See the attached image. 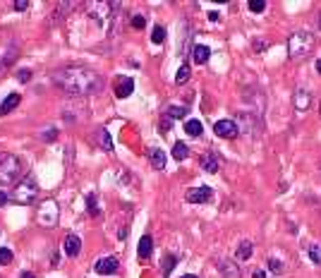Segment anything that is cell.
<instances>
[{
	"mask_svg": "<svg viewBox=\"0 0 321 278\" xmlns=\"http://www.w3.org/2000/svg\"><path fill=\"white\" fill-rule=\"evenodd\" d=\"M55 84L67 91L70 96H91L96 94L99 89L103 86L101 77L89 70V67H82V65H70V67H63L53 74Z\"/></svg>",
	"mask_w": 321,
	"mask_h": 278,
	"instance_id": "1",
	"label": "cell"
},
{
	"mask_svg": "<svg viewBox=\"0 0 321 278\" xmlns=\"http://www.w3.org/2000/svg\"><path fill=\"white\" fill-rule=\"evenodd\" d=\"M314 46H316V41L309 31H295L290 34L288 38V53L293 60H304V58H309L314 53Z\"/></svg>",
	"mask_w": 321,
	"mask_h": 278,
	"instance_id": "2",
	"label": "cell"
},
{
	"mask_svg": "<svg viewBox=\"0 0 321 278\" xmlns=\"http://www.w3.org/2000/svg\"><path fill=\"white\" fill-rule=\"evenodd\" d=\"M24 173V163L15 154H5L0 158V185H15Z\"/></svg>",
	"mask_w": 321,
	"mask_h": 278,
	"instance_id": "3",
	"label": "cell"
},
{
	"mask_svg": "<svg viewBox=\"0 0 321 278\" xmlns=\"http://www.w3.org/2000/svg\"><path fill=\"white\" fill-rule=\"evenodd\" d=\"M38 197V185H36V177L27 175L22 182L17 185V190L12 192V202L17 204H34V199Z\"/></svg>",
	"mask_w": 321,
	"mask_h": 278,
	"instance_id": "4",
	"label": "cell"
},
{
	"mask_svg": "<svg viewBox=\"0 0 321 278\" xmlns=\"http://www.w3.org/2000/svg\"><path fill=\"white\" fill-rule=\"evenodd\" d=\"M118 8V3H86V10L99 24L108 22V12Z\"/></svg>",
	"mask_w": 321,
	"mask_h": 278,
	"instance_id": "5",
	"label": "cell"
},
{
	"mask_svg": "<svg viewBox=\"0 0 321 278\" xmlns=\"http://www.w3.org/2000/svg\"><path fill=\"white\" fill-rule=\"evenodd\" d=\"M55 202L53 199H48V202H43L41 204V209H38V221L43 223L46 228H53L55 223H58V209H55Z\"/></svg>",
	"mask_w": 321,
	"mask_h": 278,
	"instance_id": "6",
	"label": "cell"
},
{
	"mask_svg": "<svg viewBox=\"0 0 321 278\" xmlns=\"http://www.w3.org/2000/svg\"><path fill=\"white\" fill-rule=\"evenodd\" d=\"M211 195H213L211 187L202 185V187H192V190L187 192V197H185V199H187L190 204H206V202L211 199Z\"/></svg>",
	"mask_w": 321,
	"mask_h": 278,
	"instance_id": "7",
	"label": "cell"
},
{
	"mask_svg": "<svg viewBox=\"0 0 321 278\" xmlns=\"http://www.w3.org/2000/svg\"><path fill=\"white\" fill-rule=\"evenodd\" d=\"M213 132H216L220 139H235L238 137V132H240V127L233 120H218L216 125H213Z\"/></svg>",
	"mask_w": 321,
	"mask_h": 278,
	"instance_id": "8",
	"label": "cell"
},
{
	"mask_svg": "<svg viewBox=\"0 0 321 278\" xmlns=\"http://www.w3.org/2000/svg\"><path fill=\"white\" fill-rule=\"evenodd\" d=\"M120 266V261L115 257H106V259H99L96 261V273H101V276H110V273H115Z\"/></svg>",
	"mask_w": 321,
	"mask_h": 278,
	"instance_id": "9",
	"label": "cell"
},
{
	"mask_svg": "<svg viewBox=\"0 0 321 278\" xmlns=\"http://www.w3.org/2000/svg\"><path fill=\"white\" fill-rule=\"evenodd\" d=\"M218 271H220V276L223 278H242L240 266L230 259H218Z\"/></svg>",
	"mask_w": 321,
	"mask_h": 278,
	"instance_id": "10",
	"label": "cell"
},
{
	"mask_svg": "<svg viewBox=\"0 0 321 278\" xmlns=\"http://www.w3.org/2000/svg\"><path fill=\"white\" fill-rule=\"evenodd\" d=\"M293 106H295V111H307L309 106H312V96L304 91V89H297V91L293 94Z\"/></svg>",
	"mask_w": 321,
	"mask_h": 278,
	"instance_id": "11",
	"label": "cell"
},
{
	"mask_svg": "<svg viewBox=\"0 0 321 278\" xmlns=\"http://www.w3.org/2000/svg\"><path fill=\"white\" fill-rule=\"evenodd\" d=\"M209 58H211V48L204 46V43H197L192 48V60L197 65H204V63H209Z\"/></svg>",
	"mask_w": 321,
	"mask_h": 278,
	"instance_id": "12",
	"label": "cell"
},
{
	"mask_svg": "<svg viewBox=\"0 0 321 278\" xmlns=\"http://www.w3.org/2000/svg\"><path fill=\"white\" fill-rule=\"evenodd\" d=\"M63 247H65V254H67V257H77L79 250H82V240H79L77 235H67Z\"/></svg>",
	"mask_w": 321,
	"mask_h": 278,
	"instance_id": "13",
	"label": "cell"
},
{
	"mask_svg": "<svg viewBox=\"0 0 321 278\" xmlns=\"http://www.w3.org/2000/svg\"><path fill=\"white\" fill-rule=\"evenodd\" d=\"M132 91H134V82L129 77H122L118 82V86H115V96L118 99H127V96H132Z\"/></svg>",
	"mask_w": 321,
	"mask_h": 278,
	"instance_id": "14",
	"label": "cell"
},
{
	"mask_svg": "<svg viewBox=\"0 0 321 278\" xmlns=\"http://www.w3.org/2000/svg\"><path fill=\"white\" fill-rule=\"evenodd\" d=\"M151 247H154V242H151V235H142V240H139V247H137L139 259H149V257H151Z\"/></svg>",
	"mask_w": 321,
	"mask_h": 278,
	"instance_id": "15",
	"label": "cell"
},
{
	"mask_svg": "<svg viewBox=\"0 0 321 278\" xmlns=\"http://www.w3.org/2000/svg\"><path fill=\"white\" fill-rule=\"evenodd\" d=\"M149 158H151V166L156 168V170H163L165 168V151H161V149H151V151H149Z\"/></svg>",
	"mask_w": 321,
	"mask_h": 278,
	"instance_id": "16",
	"label": "cell"
},
{
	"mask_svg": "<svg viewBox=\"0 0 321 278\" xmlns=\"http://www.w3.org/2000/svg\"><path fill=\"white\" fill-rule=\"evenodd\" d=\"M19 101H22V99H19V94H10L8 99L3 101V106H0V115H5V113H10V111H15V108L19 106Z\"/></svg>",
	"mask_w": 321,
	"mask_h": 278,
	"instance_id": "17",
	"label": "cell"
},
{
	"mask_svg": "<svg viewBox=\"0 0 321 278\" xmlns=\"http://www.w3.org/2000/svg\"><path fill=\"white\" fill-rule=\"evenodd\" d=\"M202 168L206 173H216V170H218V156H216V154H206V156L202 158Z\"/></svg>",
	"mask_w": 321,
	"mask_h": 278,
	"instance_id": "18",
	"label": "cell"
},
{
	"mask_svg": "<svg viewBox=\"0 0 321 278\" xmlns=\"http://www.w3.org/2000/svg\"><path fill=\"white\" fill-rule=\"evenodd\" d=\"M252 242H240L238 245V252H235V259L238 261H247L249 257H252Z\"/></svg>",
	"mask_w": 321,
	"mask_h": 278,
	"instance_id": "19",
	"label": "cell"
},
{
	"mask_svg": "<svg viewBox=\"0 0 321 278\" xmlns=\"http://www.w3.org/2000/svg\"><path fill=\"white\" fill-rule=\"evenodd\" d=\"M96 137H99V144L103 147V151H113V139H110V134H108L106 127L96 130Z\"/></svg>",
	"mask_w": 321,
	"mask_h": 278,
	"instance_id": "20",
	"label": "cell"
},
{
	"mask_svg": "<svg viewBox=\"0 0 321 278\" xmlns=\"http://www.w3.org/2000/svg\"><path fill=\"white\" fill-rule=\"evenodd\" d=\"M185 132H187L190 137H199V134L204 132V125L199 120H187L185 122Z\"/></svg>",
	"mask_w": 321,
	"mask_h": 278,
	"instance_id": "21",
	"label": "cell"
},
{
	"mask_svg": "<svg viewBox=\"0 0 321 278\" xmlns=\"http://www.w3.org/2000/svg\"><path fill=\"white\" fill-rule=\"evenodd\" d=\"M187 156H190L187 144H185V142H175V147H173V158H175V161H185Z\"/></svg>",
	"mask_w": 321,
	"mask_h": 278,
	"instance_id": "22",
	"label": "cell"
},
{
	"mask_svg": "<svg viewBox=\"0 0 321 278\" xmlns=\"http://www.w3.org/2000/svg\"><path fill=\"white\" fill-rule=\"evenodd\" d=\"M165 115H168L170 120H182L185 115H187V108H185V106H170V108L165 111Z\"/></svg>",
	"mask_w": 321,
	"mask_h": 278,
	"instance_id": "23",
	"label": "cell"
},
{
	"mask_svg": "<svg viewBox=\"0 0 321 278\" xmlns=\"http://www.w3.org/2000/svg\"><path fill=\"white\" fill-rule=\"evenodd\" d=\"M190 65H180V70H177V74H175V84H185L187 79H190Z\"/></svg>",
	"mask_w": 321,
	"mask_h": 278,
	"instance_id": "24",
	"label": "cell"
},
{
	"mask_svg": "<svg viewBox=\"0 0 321 278\" xmlns=\"http://www.w3.org/2000/svg\"><path fill=\"white\" fill-rule=\"evenodd\" d=\"M175 264H177V259H175L173 254H168V257L163 259V276H170V273H173Z\"/></svg>",
	"mask_w": 321,
	"mask_h": 278,
	"instance_id": "25",
	"label": "cell"
},
{
	"mask_svg": "<svg viewBox=\"0 0 321 278\" xmlns=\"http://www.w3.org/2000/svg\"><path fill=\"white\" fill-rule=\"evenodd\" d=\"M307 252H309V259H312L314 264H321V247L319 245H309Z\"/></svg>",
	"mask_w": 321,
	"mask_h": 278,
	"instance_id": "26",
	"label": "cell"
},
{
	"mask_svg": "<svg viewBox=\"0 0 321 278\" xmlns=\"http://www.w3.org/2000/svg\"><path fill=\"white\" fill-rule=\"evenodd\" d=\"M249 12H254V15H259V12H264L266 10V3L264 0H249Z\"/></svg>",
	"mask_w": 321,
	"mask_h": 278,
	"instance_id": "27",
	"label": "cell"
},
{
	"mask_svg": "<svg viewBox=\"0 0 321 278\" xmlns=\"http://www.w3.org/2000/svg\"><path fill=\"white\" fill-rule=\"evenodd\" d=\"M151 41H154V43H163V41H165V29L163 27H154Z\"/></svg>",
	"mask_w": 321,
	"mask_h": 278,
	"instance_id": "28",
	"label": "cell"
},
{
	"mask_svg": "<svg viewBox=\"0 0 321 278\" xmlns=\"http://www.w3.org/2000/svg\"><path fill=\"white\" fill-rule=\"evenodd\" d=\"M268 269L273 271V273H283L285 264H283V261H278V259H268Z\"/></svg>",
	"mask_w": 321,
	"mask_h": 278,
	"instance_id": "29",
	"label": "cell"
},
{
	"mask_svg": "<svg viewBox=\"0 0 321 278\" xmlns=\"http://www.w3.org/2000/svg\"><path fill=\"white\" fill-rule=\"evenodd\" d=\"M86 206H89V213H91V216H99V206H96V195H89V197H86Z\"/></svg>",
	"mask_w": 321,
	"mask_h": 278,
	"instance_id": "30",
	"label": "cell"
},
{
	"mask_svg": "<svg viewBox=\"0 0 321 278\" xmlns=\"http://www.w3.org/2000/svg\"><path fill=\"white\" fill-rule=\"evenodd\" d=\"M144 24H147V17H144V15H132V27L134 29H144Z\"/></svg>",
	"mask_w": 321,
	"mask_h": 278,
	"instance_id": "31",
	"label": "cell"
},
{
	"mask_svg": "<svg viewBox=\"0 0 321 278\" xmlns=\"http://www.w3.org/2000/svg\"><path fill=\"white\" fill-rule=\"evenodd\" d=\"M10 261H12V250L0 247V264H10Z\"/></svg>",
	"mask_w": 321,
	"mask_h": 278,
	"instance_id": "32",
	"label": "cell"
},
{
	"mask_svg": "<svg viewBox=\"0 0 321 278\" xmlns=\"http://www.w3.org/2000/svg\"><path fill=\"white\" fill-rule=\"evenodd\" d=\"M55 137H58V130H55V127H51V130H46L43 134H41V139H43V142H53Z\"/></svg>",
	"mask_w": 321,
	"mask_h": 278,
	"instance_id": "33",
	"label": "cell"
},
{
	"mask_svg": "<svg viewBox=\"0 0 321 278\" xmlns=\"http://www.w3.org/2000/svg\"><path fill=\"white\" fill-rule=\"evenodd\" d=\"M17 79H19V82H29V79H31V72H29V70H19Z\"/></svg>",
	"mask_w": 321,
	"mask_h": 278,
	"instance_id": "34",
	"label": "cell"
},
{
	"mask_svg": "<svg viewBox=\"0 0 321 278\" xmlns=\"http://www.w3.org/2000/svg\"><path fill=\"white\" fill-rule=\"evenodd\" d=\"M15 10H17V12H27L29 3H24V0H17V3H15Z\"/></svg>",
	"mask_w": 321,
	"mask_h": 278,
	"instance_id": "35",
	"label": "cell"
},
{
	"mask_svg": "<svg viewBox=\"0 0 321 278\" xmlns=\"http://www.w3.org/2000/svg\"><path fill=\"white\" fill-rule=\"evenodd\" d=\"M10 199H12V197H8L5 192H0V206H3V204H8Z\"/></svg>",
	"mask_w": 321,
	"mask_h": 278,
	"instance_id": "36",
	"label": "cell"
},
{
	"mask_svg": "<svg viewBox=\"0 0 321 278\" xmlns=\"http://www.w3.org/2000/svg\"><path fill=\"white\" fill-rule=\"evenodd\" d=\"M252 278H266V271H264V269H257Z\"/></svg>",
	"mask_w": 321,
	"mask_h": 278,
	"instance_id": "37",
	"label": "cell"
},
{
	"mask_svg": "<svg viewBox=\"0 0 321 278\" xmlns=\"http://www.w3.org/2000/svg\"><path fill=\"white\" fill-rule=\"evenodd\" d=\"M168 127H170V118L165 115V118H163V122H161V130H168Z\"/></svg>",
	"mask_w": 321,
	"mask_h": 278,
	"instance_id": "38",
	"label": "cell"
},
{
	"mask_svg": "<svg viewBox=\"0 0 321 278\" xmlns=\"http://www.w3.org/2000/svg\"><path fill=\"white\" fill-rule=\"evenodd\" d=\"M209 19H211V22H218L220 15H218V12H209Z\"/></svg>",
	"mask_w": 321,
	"mask_h": 278,
	"instance_id": "39",
	"label": "cell"
},
{
	"mask_svg": "<svg viewBox=\"0 0 321 278\" xmlns=\"http://www.w3.org/2000/svg\"><path fill=\"white\" fill-rule=\"evenodd\" d=\"M19 278H36V276H34L31 271H22V276H19Z\"/></svg>",
	"mask_w": 321,
	"mask_h": 278,
	"instance_id": "40",
	"label": "cell"
},
{
	"mask_svg": "<svg viewBox=\"0 0 321 278\" xmlns=\"http://www.w3.org/2000/svg\"><path fill=\"white\" fill-rule=\"evenodd\" d=\"M316 72L321 74V58H319V60H316Z\"/></svg>",
	"mask_w": 321,
	"mask_h": 278,
	"instance_id": "41",
	"label": "cell"
},
{
	"mask_svg": "<svg viewBox=\"0 0 321 278\" xmlns=\"http://www.w3.org/2000/svg\"><path fill=\"white\" fill-rule=\"evenodd\" d=\"M180 278H197L194 273H187V276H180Z\"/></svg>",
	"mask_w": 321,
	"mask_h": 278,
	"instance_id": "42",
	"label": "cell"
},
{
	"mask_svg": "<svg viewBox=\"0 0 321 278\" xmlns=\"http://www.w3.org/2000/svg\"><path fill=\"white\" fill-rule=\"evenodd\" d=\"M316 24H319V29H321V15H319V19H316Z\"/></svg>",
	"mask_w": 321,
	"mask_h": 278,
	"instance_id": "43",
	"label": "cell"
}]
</instances>
